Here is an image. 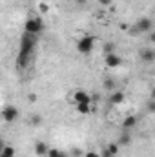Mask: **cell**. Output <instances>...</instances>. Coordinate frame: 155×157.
Masks as SVG:
<instances>
[{
    "instance_id": "obj_1",
    "label": "cell",
    "mask_w": 155,
    "mask_h": 157,
    "mask_svg": "<svg viewBox=\"0 0 155 157\" xmlns=\"http://www.w3.org/2000/svg\"><path fill=\"white\" fill-rule=\"evenodd\" d=\"M44 31V20L40 17H29L24 24V33H31V35H40Z\"/></svg>"
},
{
    "instance_id": "obj_2",
    "label": "cell",
    "mask_w": 155,
    "mask_h": 157,
    "mask_svg": "<svg viewBox=\"0 0 155 157\" xmlns=\"http://www.w3.org/2000/svg\"><path fill=\"white\" fill-rule=\"evenodd\" d=\"M95 37L93 35H82L77 42V49L80 53H84V55H88V53H91L93 51V48H95Z\"/></svg>"
},
{
    "instance_id": "obj_3",
    "label": "cell",
    "mask_w": 155,
    "mask_h": 157,
    "mask_svg": "<svg viewBox=\"0 0 155 157\" xmlns=\"http://www.w3.org/2000/svg\"><path fill=\"white\" fill-rule=\"evenodd\" d=\"M18 108L17 106H6L2 112H0V117L4 119V122H15L18 119Z\"/></svg>"
},
{
    "instance_id": "obj_4",
    "label": "cell",
    "mask_w": 155,
    "mask_h": 157,
    "mask_svg": "<svg viewBox=\"0 0 155 157\" xmlns=\"http://www.w3.org/2000/svg\"><path fill=\"white\" fill-rule=\"evenodd\" d=\"M152 28H153V22H152L150 17H142V18H139L137 24H135V29H137L139 33H148V31H152Z\"/></svg>"
},
{
    "instance_id": "obj_5",
    "label": "cell",
    "mask_w": 155,
    "mask_h": 157,
    "mask_svg": "<svg viewBox=\"0 0 155 157\" xmlns=\"http://www.w3.org/2000/svg\"><path fill=\"white\" fill-rule=\"evenodd\" d=\"M139 57H141V60H142V62L152 64V62L155 60V49H153V48H142V49L139 51Z\"/></svg>"
},
{
    "instance_id": "obj_6",
    "label": "cell",
    "mask_w": 155,
    "mask_h": 157,
    "mask_svg": "<svg viewBox=\"0 0 155 157\" xmlns=\"http://www.w3.org/2000/svg\"><path fill=\"white\" fill-rule=\"evenodd\" d=\"M73 101L75 102H93V99H91V95L88 93V91H84V90H77V91H73Z\"/></svg>"
},
{
    "instance_id": "obj_7",
    "label": "cell",
    "mask_w": 155,
    "mask_h": 157,
    "mask_svg": "<svg viewBox=\"0 0 155 157\" xmlns=\"http://www.w3.org/2000/svg\"><path fill=\"white\" fill-rule=\"evenodd\" d=\"M124 101H126V93H124V91L115 90V91L110 93V102H112V104H115L117 106V104H122Z\"/></svg>"
},
{
    "instance_id": "obj_8",
    "label": "cell",
    "mask_w": 155,
    "mask_h": 157,
    "mask_svg": "<svg viewBox=\"0 0 155 157\" xmlns=\"http://www.w3.org/2000/svg\"><path fill=\"white\" fill-rule=\"evenodd\" d=\"M122 64V59L117 55V53H108L106 55V66H110V68H119Z\"/></svg>"
},
{
    "instance_id": "obj_9",
    "label": "cell",
    "mask_w": 155,
    "mask_h": 157,
    "mask_svg": "<svg viewBox=\"0 0 155 157\" xmlns=\"http://www.w3.org/2000/svg\"><path fill=\"white\" fill-rule=\"evenodd\" d=\"M117 154H119V144H117V143H110V144L104 148L102 157H115Z\"/></svg>"
},
{
    "instance_id": "obj_10",
    "label": "cell",
    "mask_w": 155,
    "mask_h": 157,
    "mask_svg": "<svg viewBox=\"0 0 155 157\" xmlns=\"http://www.w3.org/2000/svg\"><path fill=\"white\" fill-rule=\"evenodd\" d=\"M47 150H49V146H47L44 141H37V143H35V154H37V155L44 157L47 154Z\"/></svg>"
},
{
    "instance_id": "obj_11",
    "label": "cell",
    "mask_w": 155,
    "mask_h": 157,
    "mask_svg": "<svg viewBox=\"0 0 155 157\" xmlns=\"http://www.w3.org/2000/svg\"><path fill=\"white\" fill-rule=\"evenodd\" d=\"M135 124H137V117H135V115H128V117H124V121H122V128H124V130L133 128Z\"/></svg>"
},
{
    "instance_id": "obj_12",
    "label": "cell",
    "mask_w": 155,
    "mask_h": 157,
    "mask_svg": "<svg viewBox=\"0 0 155 157\" xmlns=\"http://www.w3.org/2000/svg\"><path fill=\"white\" fill-rule=\"evenodd\" d=\"M91 104L89 102H78L77 104V112L78 113H91Z\"/></svg>"
},
{
    "instance_id": "obj_13",
    "label": "cell",
    "mask_w": 155,
    "mask_h": 157,
    "mask_svg": "<svg viewBox=\"0 0 155 157\" xmlns=\"http://www.w3.org/2000/svg\"><path fill=\"white\" fill-rule=\"evenodd\" d=\"M102 86H104V90L106 91H115V88H117V84H115V80L113 78H104V82H102Z\"/></svg>"
},
{
    "instance_id": "obj_14",
    "label": "cell",
    "mask_w": 155,
    "mask_h": 157,
    "mask_svg": "<svg viewBox=\"0 0 155 157\" xmlns=\"http://www.w3.org/2000/svg\"><path fill=\"white\" fill-rule=\"evenodd\" d=\"M46 157H68L64 152H60L59 148H49L47 150V154H46Z\"/></svg>"
},
{
    "instance_id": "obj_15",
    "label": "cell",
    "mask_w": 155,
    "mask_h": 157,
    "mask_svg": "<svg viewBox=\"0 0 155 157\" xmlns=\"http://www.w3.org/2000/svg\"><path fill=\"white\" fill-rule=\"evenodd\" d=\"M0 157H15V148L13 146H4V150L0 152Z\"/></svg>"
},
{
    "instance_id": "obj_16",
    "label": "cell",
    "mask_w": 155,
    "mask_h": 157,
    "mask_svg": "<svg viewBox=\"0 0 155 157\" xmlns=\"http://www.w3.org/2000/svg\"><path fill=\"white\" fill-rule=\"evenodd\" d=\"M130 143H131V137H130V135H128V133H122V135H120V139H119V143H117V144H130Z\"/></svg>"
},
{
    "instance_id": "obj_17",
    "label": "cell",
    "mask_w": 155,
    "mask_h": 157,
    "mask_svg": "<svg viewBox=\"0 0 155 157\" xmlns=\"http://www.w3.org/2000/svg\"><path fill=\"white\" fill-rule=\"evenodd\" d=\"M39 11L42 13V15L49 13V6H47V2H40V4H39Z\"/></svg>"
},
{
    "instance_id": "obj_18",
    "label": "cell",
    "mask_w": 155,
    "mask_h": 157,
    "mask_svg": "<svg viewBox=\"0 0 155 157\" xmlns=\"http://www.w3.org/2000/svg\"><path fill=\"white\" fill-rule=\"evenodd\" d=\"M104 51H106V55H108V53H115V44L106 42V44H104Z\"/></svg>"
},
{
    "instance_id": "obj_19",
    "label": "cell",
    "mask_w": 155,
    "mask_h": 157,
    "mask_svg": "<svg viewBox=\"0 0 155 157\" xmlns=\"http://www.w3.org/2000/svg\"><path fill=\"white\" fill-rule=\"evenodd\" d=\"M40 122H42V117H40V115H37V113H35V115H31V124L39 126Z\"/></svg>"
},
{
    "instance_id": "obj_20",
    "label": "cell",
    "mask_w": 155,
    "mask_h": 157,
    "mask_svg": "<svg viewBox=\"0 0 155 157\" xmlns=\"http://www.w3.org/2000/svg\"><path fill=\"white\" fill-rule=\"evenodd\" d=\"M28 101H29V102H37V101H39V95H35V93H29V95H28Z\"/></svg>"
},
{
    "instance_id": "obj_21",
    "label": "cell",
    "mask_w": 155,
    "mask_h": 157,
    "mask_svg": "<svg viewBox=\"0 0 155 157\" xmlns=\"http://www.w3.org/2000/svg\"><path fill=\"white\" fill-rule=\"evenodd\" d=\"M84 157H100L99 152H93V150H89V152H86V155Z\"/></svg>"
},
{
    "instance_id": "obj_22",
    "label": "cell",
    "mask_w": 155,
    "mask_h": 157,
    "mask_svg": "<svg viewBox=\"0 0 155 157\" xmlns=\"http://www.w3.org/2000/svg\"><path fill=\"white\" fill-rule=\"evenodd\" d=\"M99 4H100V6H112L113 0H99Z\"/></svg>"
},
{
    "instance_id": "obj_23",
    "label": "cell",
    "mask_w": 155,
    "mask_h": 157,
    "mask_svg": "<svg viewBox=\"0 0 155 157\" xmlns=\"http://www.w3.org/2000/svg\"><path fill=\"white\" fill-rule=\"evenodd\" d=\"M153 110H155V102H153V99H152V101L148 102V112H153Z\"/></svg>"
},
{
    "instance_id": "obj_24",
    "label": "cell",
    "mask_w": 155,
    "mask_h": 157,
    "mask_svg": "<svg viewBox=\"0 0 155 157\" xmlns=\"http://www.w3.org/2000/svg\"><path fill=\"white\" fill-rule=\"evenodd\" d=\"M75 4H77V6H86L88 0H75Z\"/></svg>"
},
{
    "instance_id": "obj_25",
    "label": "cell",
    "mask_w": 155,
    "mask_h": 157,
    "mask_svg": "<svg viewBox=\"0 0 155 157\" xmlns=\"http://www.w3.org/2000/svg\"><path fill=\"white\" fill-rule=\"evenodd\" d=\"M4 146H6V143H4V141H2V139H0V152H2V150H4Z\"/></svg>"
}]
</instances>
